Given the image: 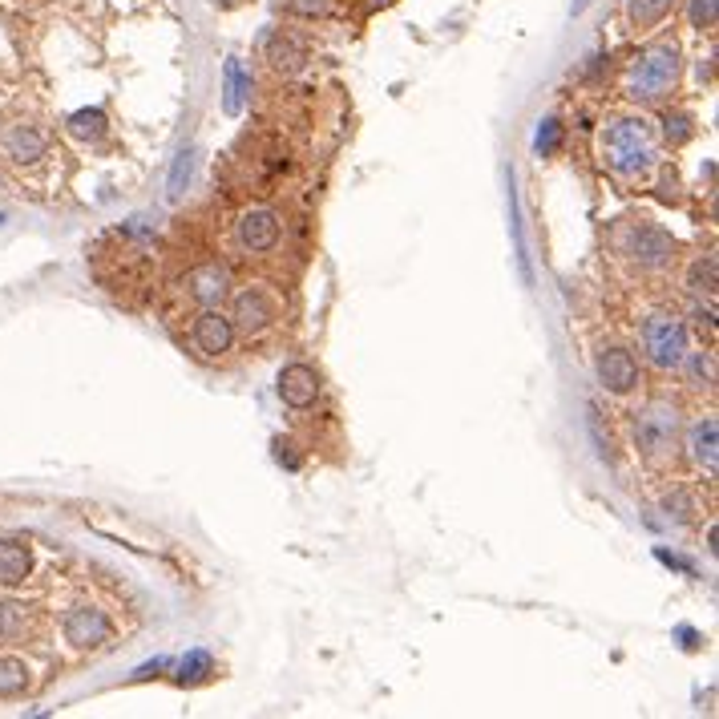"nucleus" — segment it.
<instances>
[{
    "label": "nucleus",
    "mask_w": 719,
    "mask_h": 719,
    "mask_svg": "<svg viewBox=\"0 0 719 719\" xmlns=\"http://www.w3.org/2000/svg\"><path fill=\"white\" fill-rule=\"evenodd\" d=\"M602 162L619 182H643L659 166V134L647 118H614L602 130Z\"/></svg>",
    "instance_id": "f257e3e1"
},
{
    "label": "nucleus",
    "mask_w": 719,
    "mask_h": 719,
    "mask_svg": "<svg viewBox=\"0 0 719 719\" xmlns=\"http://www.w3.org/2000/svg\"><path fill=\"white\" fill-rule=\"evenodd\" d=\"M675 85H679V49L671 41L647 45L627 69V97L639 101V106H659V101L675 93Z\"/></svg>",
    "instance_id": "f03ea898"
},
{
    "label": "nucleus",
    "mask_w": 719,
    "mask_h": 719,
    "mask_svg": "<svg viewBox=\"0 0 719 719\" xmlns=\"http://www.w3.org/2000/svg\"><path fill=\"white\" fill-rule=\"evenodd\" d=\"M643 352L659 372H675L683 364L687 348V324L675 312H651L643 320Z\"/></svg>",
    "instance_id": "7ed1b4c3"
},
{
    "label": "nucleus",
    "mask_w": 719,
    "mask_h": 719,
    "mask_svg": "<svg viewBox=\"0 0 719 719\" xmlns=\"http://www.w3.org/2000/svg\"><path fill=\"white\" fill-rule=\"evenodd\" d=\"M675 437H679V425H675V413L663 404H647L643 413H635V441L643 449L647 461H663L675 453Z\"/></svg>",
    "instance_id": "20e7f679"
},
{
    "label": "nucleus",
    "mask_w": 719,
    "mask_h": 719,
    "mask_svg": "<svg viewBox=\"0 0 719 719\" xmlns=\"http://www.w3.org/2000/svg\"><path fill=\"white\" fill-rule=\"evenodd\" d=\"M190 348L198 360H223L235 348V324L219 307H202L190 324Z\"/></svg>",
    "instance_id": "39448f33"
},
{
    "label": "nucleus",
    "mask_w": 719,
    "mask_h": 719,
    "mask_svg": "<svg viewBox=\"0 0 719 719\" xmlns=\"http://www.w3.org/2000/svg\"><path fill=\"white\" fill-rule=\"evenodd\" d=\"M61 631H65V643L77 647V651H101L114 639L110 614L97 610V606H73L61 619Z\"/></svg>",
    "instance_id": "423d86ee"
},
{
    "label": "nucleus",
    "mask_w": 719,
    "mask_h": 719,
    "mask_svg": "<svg viewBox=\"0 0 719 719\" xmlns=\"http://www.w3.org/2000/svg\"><path fill=\"white\" fill-rule=\"evenodd\" d=\"M623 247H627V255H631L643 271H663L667 263H675V251H679V243H675L663 227H655V223L631 227Z\"/></svg>",
    "instance_id": "0eeeda50"
},
{
    "label": "nucleus",
    "mask_w": 719,
    "mask_h": 719,
    "mask_svg": "<svg viewBox=\"0 0 719 719\" xmlns=\"http://www.w3.org/2000/svg\"><path fill=\"white\" fill-rule=\"evenodd\" d=\"M279 320V307L267 291L259 287H243L231 303V324H235V336H263L267 328H275Z\"/></svg>",
    "instance_id": "6e6552de"
},
{
    "label": "nucleus",
    "mask_w": 719,
    "mask_h": 719,
    "mask_svg": "<svg viewBox=\"0 0 719 719\" xmlns=\"http://www.w3.org/2000/svg\"><path fill=\"white\" fill-rule=\"evenodd\" d=\"M594 372H598V384H602V388L619 392V396L635 392L639 380H643L639 360H635V352H627V348H602L598 360H594Z\"/></svg>",
    "instance_id": "1a4fd4ad"
},
{
    "label": "nucleus",
    "mask_w": 719,
    "mask_h": 719,
    "mask_svg": "<svg viewBox=\"0 0 719 719\" xmlns=\"http://www.w3.org/2000/svg\"><path fill=\"white\" fill-rule=\"evenodd\" d=\"M275 388H279V400L287 404V408H295V413H303V408H312L316 400H320V372L312 368V364H287L283 372H279V380H275Z\"/></svg>",
    "instance_id": "9d476101"
},
{
    "label": "nucleus",
    "mask_w": 719,
    "mask_h": 719,
    "mask_svg": "<svg viewBox=\"0 0 719 719\" xmlns=\"http://www.w3.org/2000/svg\"><path fill=\"white\" fill-rule=\"evenodd\" d=\"M235 235H239V247H243V251L263 255V251H275V247H279L283 223H279V215H275V211L255 207V211H247V215L235 223Z\"/></svg>",
    "instance_id": "9b49d317"
},
{
    "label": "nucleus",
    "mask_w": 719,
    "mask_h": 719,
    "mask_svg": "<svg viewBox=\"0 0 719 719\" xmlns=\"http://www.w3.org/2000/svg\"><path fill=\"white\" fill-rule=\"evenodd\" d=\"M227 287H231V275L219 263H202V267H194L186 275V295L198 307H219L227 299Z\"/></svg>",
    "instance_id": "f8f14e48"
},
{
    "label": "nucleus",
    "mask_w": 719,
    "mask_h": 719,
    "mask_svg": "<svg viewBox=\"0 0 719 719\" xmlns=\"http://www.w3.org/2000/svg\"><path fill=\"white\" fill-rule=\"evenodd\" d=\"M263 61H271V69H275V73L295 77V73H303V69H307V49H303L295 37H287L283 29H275V33H267V37H263Z\"/></svg>",
    "instance_id": "ddd939ff"
},
{
    "label": "nucleus",
    "mask_w": 719,
    "mask_h": 719,
    "mask_svg": "<svg viewBox=\"0 0 719 719\" xmlns=\"http://www.w3.org/2000/svg\"><path fill=\"white\" fill-rule=\"evenodd\" d=\"M0 150L21 166H33L49 154V138L41 126H13V130H5V138H0Z\"/></svg>",
    "instance_id": "4468645a"
},
{
    "label": "nucleus",
    "mask_w": 719,
    "mask_h": 719,
    "mask_svg": "<svg viewBox=\"0 0 719 719\" xmlns=\"http://www.w3.org/2000/svg\"><path fill=\"white\" fill-rule=\"evenodd\" d=\"M687 449H691V461L707 473V477H715V465H719V425L711 421V417H703L699 425H691V437H687Z\"/></svg>",
    "instance_id": "2eb2a0df"
},
{
    "label": "nucleus",
    "mask_w": 719,
    "mask_h": 719,
    "mask_svg": "<svg viewBox=\"0 0 719 719\" xmlns=\"http://www.w3.org/2000/svg\"><path fill=\"white\" fill-rule=\"evenodd\" d=\"M33 570V550L17 538H5L0 542V586H17L25 582Z\"/></svg>",
    "instance_id": "dca6fc26"
},
{
    "label": "nucleus",
    "mask_w": 719,
    "mask_h": 719,
    "mask_svg": "<svg viewBox=\"0 0 719 719\" xmlns=\"http://www.w3.org/2000/svg\"><path fill=\"white\" fill-rule=\"evenodd\" d=\"M671 9H675V0H627V21L635 33H647V29L663 25Z\"/></svg>",
    "instance_id": "f3484780"
},
{
    "label": "nucleus",
    "mask_w": 719,
    "mask_h": 719,
    "mask_svg": "<svg viewBox=\"0 0 719 719\" xmlns=\"http://www.w3.org/2000/svg\"><path fill=\"white\" fill-rule=\"evenodd\" d=\"M715 275H719V263H715V255H699L691 267H687V287L695 291V295H715Z\"/></svg>",
    "instance_id": "a211bd4d"
},
{
    "label": "nucleus",
    "mask_w": 719,
    "mask_h": 719,
    "mask_svg": "<svg viewBox=\"0 0 719 719\" xmlns=\"http://www.w3.org/2000/svg\"><path fill=\"white\" fill-rule=\"evenodd\" d=\"M69 134L81 138V142H97L101 134H106V114L101 110H81L69 118Z\"/></svg>",
    "instance_id": "6ab92c4d"
},
{
    "label": "nucleus",
    "mask_w": 719,
    "mask_h": 719,
    "mask_svg": "<svg viewBox=\"0 0 719 719\" xmlns=\"http://www.w3.org/2000/svg\"><path fill=\"white\" fill-rule=\"evenodd\" d=\"M215 675V659L207 651H190L182 663H178V679L182 683H207Z\"/></svg>",
    "instance_id": "aec40b11"
},
{
    "label": "nucleus",
    "mask_w": 719,
    "mask_h": 719,
    "mask_svg": "<svg viewBox=\"0 0 719 719\" xmlns=\"http://www.w3.org/2000/svg\"><path fill=\"white\" fill-rule=\"evenodd\" d=\"M29 687V667L21 659H0V695H21Z\"/></svg>",
    "instance_id": "412c9836"
},
{
    "label": "nucleus",
    "mask_w": 719,
    "mask_h": 719,
    "mask_svg": "<svg viewBox=\"0 0 719 719\" xmlns=\"http://www.w3.org/2000/svg\"><path fill=\"white\" fill-rule=\"evenodd\" d=\"M190 174H194V150H182V154L174 158V170H170V186H166V194H170V198H182V194H186Z\"/></svg>",
    "instance_id": "4be33fe9"
},
{
    "label": "nucleus",
    "mask_w": 719,
    "mask_h": 719,
    "mask_svg": "<svg viewBox=\"0 0 719 719\" xmlns=\"http://www.w3.org/2000/svg\"><path fill=\"white\" fill-rule=\"evenodd\" d=\"M243 93H247L243 65H239V61H227V110H231V114L243 106Z\"/></svg>",
    "instance_id": "5701e85b"
},
{
    "label": "nucleus",
    "mask_w": 719,
    "mask_h": 719,
    "mask_svg": "<svg viewBox=\"0 0 719 719\" xmlns=\"http://www.w3.org/2000/svg\"><path fill=\"white\" fill-rule=\"evenodd\" d=\"M21 627H25V606H17V602H0V635L17 639Z\"/></svg>",
    "instance_id": "b1692460"
},
{
    "label": "nucleus",
    "mask_w": 719,
    "mask_h": 719,
    "mask_svg": "<svg viewBox=\"0 0 719 719\" xmlns=\"http://www.w3.org/2000/svg\"><path fill=\"white\" fill-rule=\"evenodd\" d=\"M663 509H667V518H675V522H687L691 513H695V501H691L683 489H675V493H667V497H663Z\"/></svg>",
    "instance_id": "393cba45"
},
{
    "label": "nucleus",
    "mask_w": 719,
    "mask_h": 719,
    "mask_svg": "<svg viewBox=\"0 0 719 719\" xmlns=\"http://www.w3.org/2000/svg\"><path fill=\"white\" fill-rule=\"evenodd\" d=\"M691 134H695V122H691V114H667V142L683 146Z\"/></svg>",
    "instance_id": "a878e982"
},
{
    "label": "nucleus",
    "mask_w": 719,
    "mask_h": 719,
    "mask_svg": "<svg viewBox=\"0 0 719 719\" xmlns=\"http://www.w3.org/2000/svg\"><path fill=\"white\" fill-rule=\"evenodd\" d=\"M691 29H715V0H691Z\"/></svg>",
    "instance_id": "bb28decb"
},
{
    "label": "nucleus",
    "mask_w": 719,
    "mask_h": 719,
    "mask_svg": "<svg viewBox=\"0 0 719 719\" xmlns=\"http://www.w3.org/2000/svg\"><path fill=\"white\" fill-rule=\"evenodd\" d=\"M295 17H324L332 9V0H283Z\"/></svg>",
    "instance_id": "cd10ccee"
},
{
    "label": "nucleus",
    "mask_w": 719,
    "mask_h": 719,
    "mask_svg": "<svg viewBox=\"0 0 719 719\" xmlns=\"http://www.w3.org/2000/svg\"><path fill=\"white\" fill-rule=\"evenodd\" d=\"M558 138H562V126H558V122H542V130H538V154H554Z\"/></svg>",
    "instance_id": "c85d7f7f"
},
{
    "label": "nucleus",
    "mask_w": 719,
    "mask_h": 719,
    "mask_svg": "<svg viewBox=\"0 0 719 719\" xmlns=\"http://www.w3.org/2000/svg\"><path fill=\"white\" fill-rule=\"evenodd\" d=\"M291 449H295L291 441H275V457H279V465H287V469H299V457H295Z\"/></svg>",
    "instance_id": "c756f323"
},
{
    "label": "nucleus",
    "mask_w": 719,
    "mask_h": 719,
    "mask_svg": "<svg viewBox=\"0 0 719 719\" xmlns=\"http://www.w3.org/2000/svg\"><path fill=\"white\" fill-rule=\"evenodd\" d=\"M215 5H219V9H239L243 0H215Z\"/></svg>",
    "instance_id": "7c9ffc66"
},
{
    "label": "nucleus",
    "mask_w": 719,
    "mask_h": 719,
    "mask_svg": "<svg viewBox=\"0 0 719 719\" xmlns=\"http://www.w3.org/2000/svg\"><path fill=\"white\" fill-rule=\"evenodd\" d=\"M368 5H372V9H380V5H392V0H368Z\"/></svg>",
    "instance_id": "2f4dec72"
}]
</instances>
